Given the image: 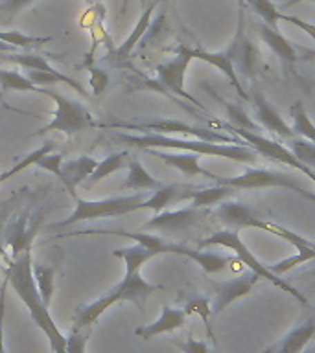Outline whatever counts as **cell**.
<instances>
[{"label": "cell", "instance_id": "8fae6325", "mask_svg": "<svg viewBox=\"0 0 315 353\" xmlns=\"http://www.w3.org/2000/svg\"><path fill=\"white\" fill-rule=\"evenodd\" d=\"M245 4H238V26L234 39L229 44L238 77L253 79L262 68V54L256 41L245 30Z\"/></svg>", "mask_w": 315, "mask_h": 353}, {"label": "cell", "instance_id": "f546056e", "mask_svg": "<svg viewBox=\"0 0 315 353\" xmlns=\"http://www.w3.org/2000/svg\"><path fill=\"white\" fill-rule=\"evenodd\" d=\"M0 87L4 92H39L41 90L26 76H22L21 72L4 70V68H0Z\"/></svg>", "mask_w": 315, "mask_h": 353}, {"label": "cell", "instance_id": "ee69618b", "mask_svg": "<svg viewBox=\"0 0 315 353\" xmlns=\"http://www.w3.org/2000/svg\"><path fill=\"white\" fill-rule=\"evenodd\" d=\"M83 330H70V335L66 336V353H85L87 347V335H83Z\"/></svg>", "mask_w": 315, "mask_h": 353}, {"label": "cell", "instance_id": "ac0fdd59", "mask_svg": "<svg viewBox=\"0 0 315 353\" xmlns=\"http://www.w3.org/2000/svg\"><path fill=\"white\" fill-rule=\"evenodd\" d=\"M315 339V313L295 325L278 344L269 347L265 353H303L309 342Z\"/></svg>", "mask_w": 315, "mask_h": 353}, {"label": "cell", "instance_id": "9c48e42d", "mask_svg": "<svg viewBox=\"0 0 315 353\" xmlns=\"http://www.w3.org/2000/svg\"><path fill=\"white\" fill-rule=\"evenodd\" d=\"M214 125H218L220 129H227V131L236 132V137H240L247 145H251L260 157H264V159L267 160H273V162H280V164L289 165L293 170L300 171L304 176H308L309 181L315 182V170H312V168H308L306 164H303V162L292 153V149L286 148V145H282V143L278 142V140H275V138H265L264 134H260V132L245 131V129L231 125L229 121L223 123V121L216 120Z\"/></svg>", "mask_w": 315, "mask_h": 353}, {"label": "cell", "instance_id": "1f68e13d", "mask_svg": "<svg viewBox=\"0 0 315 353\" xmlns=\"http://www.w3.org/2000/svg\"><path fill=\"white\" fill-rule=\"evenodd\" d=\"M54 148H55L54 142H44L41 148H37L35 151H32L30 154H26V157H24L22 160H19L15 165H11L10 170H6L4 173L0 175V184H2V182H6V181H10L11 176L19 175V173L26 170V168H32V165L37 164L39 159H43L44 154L50 153V151H54Z\"/></svg>", "mask_w": 315, "mask_h": 353}, {"label": "cell", "instance_id": "836d02e7", "mask_svg": "<svg viewBox=\"0 0 315 353\" xmlns=\"http://www.w3.org/2000/svg\"><path fill=\"white\" fill-rule=\"evenodd\" d=\"M245 4L260 17V21L265 22L273 30H278V22H280L282 13L271 0H245Z\"/></svg>", "mask_w": 315, "mask_h": 353}, {"label": "cell", "instance_id": "5b68a950", "mask_svg": "<svg viewBox=\"0 0 315 353\" xmlns=\"http://www.w3.org/2000/svg\"><path fill=\"white\" fill-rule=\"evenodd\" d=\"M209 247L229 248V250H232V252L236 254L238 259H242L243 265H247L249 270H253V272H256L260 278H264V280H267L269 283H273V285H276L278 289H282V291H286L287 294H292L297 302H300L303 305H306V307L309 305L303 292L297 291V289H295L292 283H287L286 280H282L280 276H276L275 272L269 269V265H264L260 259H256V256H253V252H251V250L245 247V243L242 241V237H240L238 230H229V228H227V230L214 232V234H210V236L204 237L203 241H199V248Z\"/></svg>", "mask_w": 315, "mask_h": 353}, {"label": "cell", "instance_id": "44dd1931", "mask_svg": "<svg viewBox=\"0 0 315 353\" xmlns=\"http://www.w3.org/2000/svg\"><path fill=\"white\" fill-rule=\"evenodd\" d=\"M232 192H234L232 188L218 184V182H216V186L199 188V190L198 188H193V190H184V188H181V190L177 192L175 203L177 201H190V206H192V208L203 210L209 208V206H214V204H220L221 201H225Z\"/></svg>", "mask_w": 315, "mask_h": 353}, {"label": "cell", "instance_id": "52a82bcc", "mask_svg": "<svg viewBox=\"0 0 315 353\" xmlns=\"http://www.w3.org/2000/svg\"><path fill=\"white\" fill-rule=\"evenodd\" d=\"M146 193L137 192L133 195H122V197H109L99 199V201H88V199L74 197V212H72L65 221H61L59 225H54L55 228L61 226H70L74 223L82 221H94L104 219V217H118V215H127L140 210V204L146 201Z\"/></svg>", "mask_w": 315, "mask_h": 353}, {"label": "cell", "instance_id": "2e32d148", "mask_svg": "<svg viewBox=\"0 0 315 353\" xmlns=\"http://www.w3.org/2000/svg\"><path fill=\"white\" fill-rule=\"evenodd\" d=\"M146 153L153 154L159 160H162L166 165H170L173 170L181 171L182 175L187 176H207L210 181H216L218 175L210 173V171L203 170L199 165V154L190 153V151H181V153H170V151H164V149H146Z\"/></svg>", "mask_w": 315, "mask_h": 353}, {"label": "cell", "instance_id": "d4e9b609", "mask_svg": "<svg viewBox=\"0 0 315 353\" xmlns=\"http://www.w3.org/2000/svg\"><path fill=\"white\" fill-rule=\"evenodd\" d=\"M162 186L157 179L149 175L146 168H144L137 159L127 160V176L126 181L122 182V188L126 190H137V192H148V190H157Z\"/></svg>", "mask_w": 315, "mask_h": 353}, {"label": "cell", "instance_id": "7c38bea8", "mask_svg": "<svg viewBox=\"0 0 315 353\" xmlns=\"http://www.w3.org/2000/svg\"><path fill=\"white\" fill-rule=\"evenodd\" d=\"M203 210L187 208L179 210H168V212H160V214H153V217L144 223L142 230H153L162 232V234H175V232H184L190 226L203 219Z\"/></svg>", "mask_w": 315, "mask_h": 353}, {"label": "cell", "instance_id": "d590c367", "mask_svg": "<svg viewBox=\"0 0 315 353\" xmlns=\"http://www.w3.org/2000/svg\"><path fill=\"white\" fill-rule=\"evenodd\" d=\"M264 230L271 232V234H275V236H278V237H282V239L289 241L293 247L297 248L298 252H300V250H314L315 248L314 241H308V239H304L303 236H298V234H295V232L287 230L286 226L276 225V223H271V221H265Z\"/></svg>", "mask_w": 315, "mask_h": 353}, {"label": "cell", "instance_id": "8d00e7d4", "mask_svg": "<svg viewBox=\"0 0 315 353\" xmlns=\"http://www.w3.org/2000/svg\"><path fill=\"white\" fill-rule=\"evenodd\" d=\"M287 148L292 149V153L297 157L303 164L315 170V142H309L306 138H292L287 140Z\"/></svg>", "mask_w": 315, "mask_h": 353}, {"label": "cell", "instance_id": "f907efd6", "mask_svg": "<svg viewBox=\"0 0 315 353\" xmlns=\"http://www.w3.org/2000/svg\"><path fill=\"white\" fill-rule=\"evenodd\" d=\"M303 54H304V57H306V59L315 61V52H309V50H304Z\"/></svg>", "mask_w": 315, "mask_h": 353}, {"label": "cell", "instance_id": "bcb514c9", "mask_svg": "<svg viewBox=\"0 0 315 353\" xmlns=\"http://www.w3.org/2000/svg\"><path fill=\"white\" fill-rule=\"evenodd\" d=\"M280 21H286L293 26L300 28L303 32H306L312 37V41L315 43V24H309V22L303 21V19H298V17H292V15H280Z\"/></svg>", "mask_w": 315, "mask_h": 353}, {"label": "cell", "instance_id": "4fadbf2b", "mask_svg": "<svg viewBox=\"0 0 315 353\" xmlns=\"http://www.w3.org/2000/svg\"><path fill=\"white\" fill-rule=\"evenodd\" d=\"M260 276L253 270H249L240 278H232V280L218 281L214 283V296H212V314H220L227 305H231L238 298L247 296L249 292L253 291Z\"/></svg>", "mask_w": 315, "mask_h": 353}, {"label": "cell", "instance_id": "74e56055", "mask_svg": "<svg viewBox=\"0 0 315 353\" xmlns=\"http://www.w3.org/2000/svg\"><path fill=\"white\" fill-rule=\"evenodd\" d=\"M312 259H315V248L314 250H300V252L297 250V254H293L289 258L282 259V261H278V263L275 265H269V269L273 270L276 276H280L284 274V272H287V270L298 267V265L309 263Z\"/></svg>", "mask_w": 315, "mask_h": 353}, {"label": "cell", "instance_id": "60d3db41", "mask_svg": "<svg viewBox=\"0 0 315 353\" xmlns=\"http://www.w3.org/2000/svg\"><path fill=\"white\" fill-rule=\"evenodd\" d=\"M171 342H173L182 353H212L209 342L199 341V339H193V336H187L184 341H181V339H173Z\"/></svg>", "mask_w": 315, "mask_h": 353}, {"label": "cell", "instance_id": "7a4b0ae2", "mask_svg": "<svg viewBox=\"0 0 315 353\" xmlns=\"http://www.w3.org/2000/svg\"><path fill=\"white\" fill-rule=\"evenodd\" d=\"M32 265V245H30L10 259V263L6 265L4 276L10 280L17 296L21 298V302L26 305L33 324L46 335L52 353H66V336L61 333L54 319L50 316L48 305L44 303L43 296L35 285Z\"/></svg>", "mask_w": 315, "mask_h": 353}, {"label": "cell", "instance_id": "b9f144b4", "mask_svg": "<svg viewBox=\"0 0 315 353\" xmlns=\"http://www.w3.org/2000/svg\"><path fill=\"white\" fill-rule=\"evenodd\" d=\"M61 165H63V154L55 153V151H50V153L44 154L43 159H39L35 168L50 171V173H54L57 179H61Z\"/></svg>", "mask_w": 315, "mask_h": 353}, {"label": "cell", "instance_id": "e575fe53", "mask_svg": "<svg viewBox=\"0 0 315 353\" xmlns=\"http://www.w3.org/2000/svg\"><path fill=\"white\" fill-rule=\"evenodd\" d=\"M54 37H33V35H24V33L17 32V30H8V32H0V41L10 44L13 48L30 50L33 46H41V44L50 43Z\"/></svg>", "mask_w": 315, "mask_h": 353}, {"label": "cell", "instance_id": "681fc988", "mask_svg": "<svg viewBox=\"0 0 315 353\" xmlns=\"http://www.w3.org/2000/svg\"><path fill=\"white\" fill-rule=\"evenodd\" d=\"M11 50H15V48H13V46H10V44H6L0 41V57H2L4 54H8V52H11Z\"/></svg>", "mask_w": 315, "mask_h": 353}, {"label": "cell", "instance_id": "11a10c76", "mask_svg": "<svg viewBox=\"0 0 315 353\" xmlns=\"http://www.w3.org/2000/svg\"><path fill=\"white\" fill-rule=\"evenodd\" d=\"M85 2H87L88 6H93V4H96V2H98V0H85Z\"/></svg>", "mask_w": 315, "mask_h": 353}, {"label": "cell", "instance_id": "4dcf8cb0", "mask_svg": "<svg viewBox=\"0 0 315 353\" xmlns=\"http://www.w3.org/2000/svg\"><path fill=\"white\" fill-rule=\"evenodd\" d=\"M184 313L187 314H198L203 320L204 327H207V335L209 339H214V331L210 325V316H212V296H190L184 303Z\"/></svg>", "mask_w": 315, "mask_h": 353}, {"label": "cell", "instance_id": "cb8c5ba5", "mask_svg": "<svg viewBox=\"0 0 315 353\" xmlns=\"http://www.w3.org/2000/svg\"><path fill=\"white\" fill-rule=\"evenodd\" d=\"M182 256L188 259H192L201 267V269L207 272V274H218V272H223V270L229 267V263L232 261V256H225V254L210 252V250H204V248H182Z\"/></svg>", "mask_w": 315, "mask_h": 353}, {"label": "cell", "instance_id": "ffe728a7", "mask_svg": "<svg viewBox=\"0 0 315 353\" xmlns=\"http://www.w3.org/2000/svg\"><path fill=\"white\" fill-rule=\"evenodd\" d=\"M96 165H98V160L93 159V157H87V154L63 162L59 181L65 184V188L68 190L72 199L77 195L76 188L87 181V176L93 173Z\"/></svg>", "mask_w": 315, "mask_h": 353}, {"label": "cell", "instance_id": "ab89813d", "mask_svg": "<svg viewBox=\"0 0 315 353\" xmlns=\"http://www.w3.org/2000/svg\"><path fill=\"white\" fill-rule=\"evenodd\" d=\"M33 2L35 0H0V15H4L2 21H13L22 10H26L28 6H32Z\"/></svg>", "mask_w": 315, "mask_h": 353}, {"label": "cell", "instance_id": "680465c9", "mask_svg": "<svg viewBox=\"0 0 315 353\" xmlns=\"http://www.w3.org/2000/svg\"><path fill=\"white\" fill-rule=\"evenodd\" d=\"M0 96H2V94H0Z\"/></svg>", "mask_w": 315, "mask_h": 353}, {"label": "cell", "instance_id": "7dc6e473", "mask_svg": "<svg viewBox=\"0 0 315 353\" xmlns=\"http://www.w3.org/2000/svg\"><path fill=\"white\" fill-rule=\"evenodd\" d=\"M6 254V243H4V221L0 217V259Z\"/></svg>", "mask_w": 315, "mask_h": 353}, {"label": "cell", "instance_id": "e0dca14e", "mask_svg": "<svg viewBox=\"0 0 315 353\" xmlns=\"http://www.w3.org/2000/svg\"><path fill=\"white\" fill-rule=\"evenodd\" d=\"M157 4H159V2H155L153 0V2H151V4L142 11V15H140L137 24H135V28H133V32L129 33V37H127L126 41L118 46V48L109 50V54H107L105 59H109L113 65H122V63H126V61L129 59V55H131V52L135 50V46L142 41L144 33L148 32Z\"/></svg>", "mask_w": 315, "mask_h": 353}, {"label": "cell", "instance_id": "d6986e66", "mask_svg": "<svg viewBox=\"0 0 315 353\" xmlns=\"http://www.w3.org/2000/svg\"><path fill=\"white\" fill-rule=\"evenodd\" d=\"M193 59H201L204 61V63L214 65L218 70H221L225 74L229 83L236 88V92L240 94L245 101H249V94L243 90L242 81H240V77H238L236 70H234V61H232V52L229 46H227L225 50H221V52H207V50L193 48Z\"/></svg>", "mask_w": 315, "mask_h": 353}, {"label": "cell", "instance_id": "3957f363", "mask_svg": "<svg viewBox=\"0 0 315 353\" xmlns=\"http://www.w3.org/2000/svg\"><path fill=\"white\" fill-rule=\"evenodd\" d=\"M113 140L124 143L127 148L137 149H177V151H190V153L207 154V157H221V159L234 160V162H256L258 153L247 143H216L195 140V138H175L160 132H144V134H129V132H115Z\"/></svg>", "mask_w": 315, "mask_h": 353}, {"label": "cell", "instance_id": "c3c4849f", "mask_svg": "<svg viewBox=\"0 0 315 353\" xmlns=\"http://www.w3.org/2000/svg\"><path fill=\"white\" fill-rule=\"evenodd\" d=\"M300 2H314V4H315V0H287V2H284V4H282L280 8H278V11H280V10H289V8L300 4Z\"/></svg>", "mask_w": 315, "mask_h": 353}, {"label": "cell", "instance_id": "d6a6232c", "mask_svg": "<svg viewBox=\"0 0 315 353\" xmlns=\"http://www.w3.org/2000/svg\"><path fill=\"white\" fill-rule=\"evenodd\" d=\"M221 107L225 109L227 112V120L229 123L234 127H240V129H245V131H253L258 132V125L253 118H249V114L245 112L242 105L232 103V101H225V99H220Z\"/></svg>", "mask_w": 315, "mask_h": 353}, {"label": "cell", "instance_id": "30bf717a", "mask_svg": "<svg viewBox=\"0 0 315 353\" xmlns=\"http://www.w3.org/2000/svg\"><path fill=\"white\" fill-rule=\"evenodd\" d=\"M193 59V48L187 46V44H181L175 52V57H171L170 61H166L162 65H159L155 68V74H157V81L170 90L173 96L177 98L187 99L190 105H195L201 112H204L207 116H210V110L204 107L203 103H199L198 99L193 98L192 94H188L184 90V76H187L188 65L190 61ZM212 118V116H210Z\"/></svg>", "mask_w": 315, "mask_h": 353}, {"label": "cell", "instance_id": "4316f807", "mask_svg": "<svg viewBox=\"0 0 315 353\" xmlns=\"http://www.w3.org/2000/svg\"><path fill=\"white\" fill-rule=\"evenodd\" d=\"M32 269H33V278H35V285H37L44 303L50 305L55 291V274H57V265L33 263Z\"/></svg>", "mask_w": 315, "mask_h": 353}, {"label": "cell", "instance_id": "83f0119b", "mask_svg": "<svg viewBox=\"0 0 315 353\" xmlns=\"http://www.w3.org/2000/svg\"><path fill=\"white\" fill-rule=\"evenodd\" d=\"M179 190H181V186H177V184H162L157 190H153L151 197H148L140 204V210H153V214L164 212L166 206L175 203L177 192Z\"/></svg>", "mask_w": 315, "mask_h": 353}, {"label": "cell", "instance_id": "8992f818", "mask_svg": "<svg viewBox=\"0 0 315 353\" xmlns=\"http://www.w3.org/2000/svg\"><path fill=\"white\" fill-rule=\"evenodd\" d=\"M39 94H44L48 96L50 99H54L55 110L52 120L48 121V125H44L43 129H39L35 134L43 137V134H48V132H63L66 137H74V134H79V132L87 131V129H93L96 125L94 121L93 112L85 107L83 103H79L77 99H72L65 94H61L59 90L55 88H46L39 87Z\"/></svg>", "mask_w": 315, "mask_h": 353}, {"label": "cell", "instance_id": "f35d334b", "mask_svg": "<svg viewBox=\"0 0 315 353\" xmlns=\"http://www.w3.org/2000/svg\"><path fill=\"white\" fill-rule=\"evenodd\" d=\"M168 30V22H166V10H160L157 15H155V19H151V24H149L148 32L144 33L142 41H140V46L142 48H146V46H149L151 43H155L157 39L162 35V33Z\"/></svg>", "mask_w": 315, "mask_h": 353}, {"label": "cell", "instance_id": "5bb4252c", "mask_svg": "<svg viewBox=\"0 0 315 353\" xmlns=\"http://www.w3.org/2000/svg\"><path fill=\"white\" fill-rule=\"evenodd\" d=\"M249 101L253 103L254 116L260 121V125L264 127L265 131L271 132L275 140H292L295 138V132L286 121L282 120V116L276 112V109L267 101L264 94L260 92L258 88H253V96L249 98Z\"/></svg>", "mask_w": 315, "mask_h": 353}, {"label": "cell", "instance_id": "f1b7e54d", "mask_svg": "<svg viewBox=\"0 0 315 353\" xmlns=\"http://www.w3.org/2000/svg\"><path fill=\"white\" fill-rule=\"evenodd\" d=\"M289 114L293 118V132L295 137L306 138L309 142H315V123L309 120L308 112H306V107H304L303 101H295L289 110Z\"/></svg>", "mask_w": 315, "mask_h": 353}, {"label": "cell", "instance_id": "db71d44e", "mask_svg": "<svg viewBox=\"0 0 315 353\" xmlns=\"http://www.w3.org/2000/svg\"><path fill=\"white\" fill-rule=\"evenodd\" d=\"M309 263H314V267H312V270H309V272H312V274H315V259H312Z\"/></svg>", "mask_w": 315, "mask_h": 353}, {"label": "cell", "instance_id": "9f6ffc18", "mask_svg": "<svg viewBox=\"0 0 315 353\" xmlns=\"http://www.w3.org/2000/svg\"><path fill=\"white\" fill-rule=\"evenodd\" d=\"M238 4H245V0H238Z\"/></svg>", "mask_w": 315, "mask_h": 353}, {"label": "cell", "instance_id": "6da1fadb", "mask_svg": "<svg viewBox=\"0 0 315 353\" xmlns=\"http://www.w3.org/2000/svg\"><path fill=\"white\" fill-rule=\"evenodd\" d=\"M113 256L120 258L124 261V265H126V274L120 280V283L115 289H111L109 292H105L104 296L87 303V305L77 307L76 314H74V327L72 330H85L88 325L96 324V320L111 305H115L118 302H131L137 305L138 311H144L148 298L155 291L160 289L159 285H153L148 280H144L142 274H140V270L146 265V261L155 258V254L151 250H148L144 245L135 243L131 247L118 248V250L113 252Z\"/></svg>", "mask_w": 315, "mask_h": 353}, {"label": "cell", "instance_id": "f5cc1de1", "mask_svg": "<svg viewBox=\"0 0 315 353\" xmlns=\"http://www.w3.org/2000/svg\"><path fill=\"white\" fill-rule=\"evenodd\" d=\"M303 353H315V346H309V347H306V350H304Z\"/></svg>", "mask_w": 315, "mask_h": 353}, {"label": "cell", "instance_id": "f6af8a7d", "mask_svg": "<svg viewBox=\"0 0 315 353\" xmlns=\"http://www.w3.org/2000/svg\"><path fill=\"white\" fill-rule=\"evenodd\" d=\"M8 285H10V280H8V278H4L2 285H0V353H6L4 314H6V298H8Z\"/></svg>", "mask_w": 315, "mask_h": 353}, {"label": "cell", "instance_id": "484cf974", "mask_svg": "<svg viewBox=\"0 0 315 353\" xmlns=\"http://www.w3.org/2000/svg\"><path fill=\"white\" fill-rule=\"evenodd\" d=\"M127 160H129V151H118V153H111L109 157H105L104 160H98V165L94 168V171L87 176V181L83 182V186L90 188L96 182L104 181L105 176L113 175L115 171H120L127 168Z\"/></svg>", "mask_w": 315, "mask_h": 353}, {"label": "cell", "instance_id": "603a6c76", "mask_svg": "<svg viewBox=\"0 0 315 353\" xmlns=\"http://www.w3.org/2000/svg\"><path fill=\"white\" fill-rule=\"evenodd\" d=\"M254 32L258 33V37L269 46V50H273V54H275L284 65H292V63H295V61L298 59L297 48H295L278 30H273V28L267 26L265 22L260 21L254 24Z\"/></svg>", "mask_w": 315, "mask_h": 353}, {"label": "cell", "instance_id": "277c9868", "mask_svg": "<svg viewBox=\"0 0 315 353\" xmlns=\"http://www.w3.org/2000/svg\"><path fill=\"white\" fill-rule=\"evenodd\" d=\"M102 129H126V131L137 132H160V134H182V137H192L195 140L216 143H245L240 137H232L227 132L209 129V127H198L192 123H184L173 118H157L149 121H105L99 123Z\"/></svg>", "mask_w": 315, "mask_h": 353}, {"label": "cell", "instance_id": "816d5d0a", "mask_svg": "<svg viewBox=\"0 0 315 353\" xmlns=\"http://www.w3.org/2000/svg\"><path fill=\"white\" fill-rule=\"evenodd\" d=\"M127 4H129V0H122V6H120V15H124L127 11Z\"/></svg>", "mask_w": 315, "mask_h": 353}, {"label": "cell", "instance_id": "6f0895ef", "mask_svg": "<svg viewBox=\"0 0 315 353\" xmlns=\"http://www.w3.org/2000/svg\"><path fill=\"white\" fill-rule=\"evenodd\" d=\"M155 2H160V0H155Z\"/></svg>", "mask_w": 315, "mask_h": 353}, {"label": "cell", "instance_id": "9a60e30c", "mask_svg": "<svg viewBox=\"0 0 315 353\" xmlns=\"http://www.w3.org/2000/svg\"><path fill=\"white\" fill-rule=\"evenodd\" d=\"M216 217L229 228V230H242V228H260L264 230L265 221L260 219L254 214L251 206L242 201H221L218 210L214 212Z\"/></svg>", "mask_w": 315, "mask_h": 353}, {"label": "cell", "instance_id": "7bdbcfd3", "mask_svg": "<svg viewBox=\"0 0 315 353\" xmlns=\"http://www.w3.org/2000/svg\"><path fill=\"white\" fill-rule=\"evenodd\" d=\"M88 72H90L88 83L93 87L94 96H99L105 90V87L109 85V74L102 70V68H98V66H88Z\"/></svg>", "mask_w": 315, "mask_h": 353}, {"label": "cell", "instance_id": "7402d4cb", "mask_svg": "<svg viewBox=\"0 0 315 353\" xmlns=\"http://www.w3.org/2000/svg\"><path fill=\"white\" fill-rule=\"evenodd\" d=\"M188 314L184 313V309L170 307V305H164L162 307V313L153 324L142 325V327H137L135 330V335H138L144 341H149L157 335H162V333H170V331H175L179 327H182V324L187 322Z\"/></svg>", "mask_w": 315, "mask_h": 353}, {"label": "cell", "instance_id": "ba28073f", "mask_svg": "<svg viewBox=\"0 0 315 353\" xmlns=\"http://www.w3.org/2000/svg\"><path fill=\"white\" fill-rule=\"evenodd\" d=\"M218 184L236 190H262V188H286L289 192H295L297 195L309 201H315V193L309 192L297 181V176L286 171L269 170V168H247V170L236 176H218Z\"/></svg>", "mask_w": 315, "mask_h": 353}]
</instances>
